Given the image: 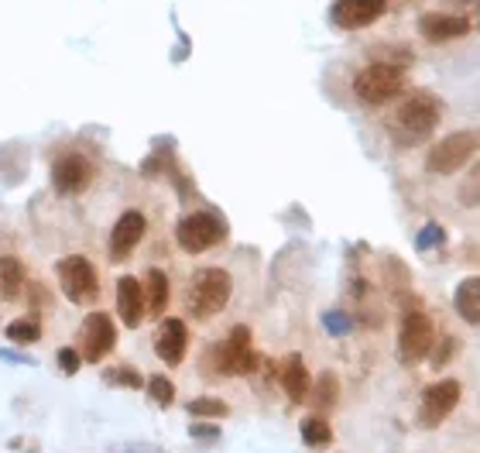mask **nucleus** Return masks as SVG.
Returning <instances> with one entry per match:
<instances>
[{"instance_id": "1", "label": "nucleus", "mask_w": 480, "mask_h": 453, "mask_svg": "<svg viewBox=\"0 0 480 453\" xmlns=\"http://www.w3.org/2000/svg\"><path fill=\"white\" fill-rule=\"evenodd\" d=\"M439 117H443V103L433 93H415L395 111L391 121V134L398 144H419L425 138H433V131L439 128Z\"/></svg>"}, {"instance_id": "2", "label": "nucleus", "mask_w": 480, "mask_h": 453, "mask_svg": "<svg viewBox=\"0 0 480 453\" xmlns=\"http://www.w3.org/2000/svg\"><path fill=\"white\" fill-rule=\"evenodd\" d=\"M234 296V279L224 269H199L189 282L185 292V306L193 320H210L216 312L226 310V302Z\"/></svg>"}, {"instance_id": "3", "label": "nucleus", "mask_w": 480, "mask_h": 453, "mask_svg": "<svg viewBox=\"0 0 480 453\" xmlns=\"http://www.w3.org/2000/svg\"><path fill=\"white\" fill-rule=\"evenodd\" d=\"M405 90V69L388 66V62H370L353 76V97L368 107H384Z\"/></svg>"}, {"instance_id": "4", "label": "nucleus", "mask_w": 480, "mask_h": 453, "mask_svg": "<svg viewBox=\"0 0 480 453\" xmlns=\"http://www.w3.org/2000/svg\"><path fill=\"white\" fill-rule=\"evenodd\" d=\"M480 152L477 131H453L443 142H436L425 155V169L433 175H453V172L466 169Z\"/></svg>"}, {"instance_id": "5", "label": "nucleus", "mask_w": 480, "mask_h": 453, "mask_svg": "<svg viewBox=\"0 0 480 453\" xmlns=\"http://www.w3.org/2000/svg\"><path fill=\"white\" fill-rule=\"evenodd\" d=\"M175 241L183 248L185 255H203L210 251L213 244L226 241V224L220 213H210V210H199V213H189L179 220L175 226Z\"/></svg>"}, {"instance_id": "6", "label": "nucleus", "mask_w": 480, "mask_h": 453, "mask_svg": "<svg viewBox=\"0 0 480 453\" xmlns=\"http://www.w3.org/2000/svg\"><path fill=\"white\" fill-rule=\"evenodd\" d=\"M210 357H213L216 374H251V371H257V364H261L255 354V347H251V330L244 323L234 326L230 337L213 347Z\"/></svg>"}, {"instance_id": "7", "label": "nucleus", "mask_w": 480, "mask_h": 453, "mask_svg": "<svg viewBox=\"0 0 480 453\" xmlns=\"http://www.w3.org/2000/svg\"><path fill=\"white\" fill-rule=\"evenodd\" d=\"M58 285H62V292L69 302L76 306H86V302H93L99 292V279H97V269H93V261L83 255H69L58 261Z\"/></svg>"}, {"instance_id": "8", "label": "nucleus", "mask_w": 480, "mask_h": 453, "mask_svg": "<svg viewBox=\"0 0 480 453\" xmlns=\"http://www.w3.org/2000/svg\"><path fill=\"white\" fill-rule=\"evenodd\" d=\"M433 343H436V326H433V320H429L423 310L405 312L402 333H398V357H402V364H419V361H425L429 351H433Z\"/></svg>"}, {"instance_id": "9", "label": "nucleus", "mask_w": 480, "mask_h": 453, "mask_svg": "<svg viewBox=\"0 0 480 453\" xmlns=\"http://www.w3.org/2000/svg\"><path fill=\"white\" fill-rule=\"evenodd\" d=\"M460 406V382L456 378H446V382H433L423 392V402H419V416L415 423L423 429H436L453 416V409Z\"/></svg>"}, {"instance_id": "10", "label": "nucleus", "mask_w": 480, "mask_h": 453, "mask_svg": "<svg viewBox=\"0 0 480 453\" xmlns=\"http://www.w3.org/2000/svg\"><path fill=\"white\" fill-rule=\"evenodd\" d=\"M89 183H93V165H89L86 155L66 152V155L56 158V165H52V185H56L58 196H79L83 189H89Z\"/></svg>"}, {"instance_id": "11", "label": "nucleus", "mask_w": 480, "mask_h": 453, "mask_svg": "<svg viewBox=\"0 0 480 453\" xmlns=\"http://www.w3.org/2000/svg\"><path fill=\"white\" fill-rule=\"evenodd\" d=\"M113 343H117V330H113V320L107 312H89L79 326V354L83 361H103V357L113 351Z\"/></svg>"}, {"instance_id": "12", "label": "nucleus", "mask_w": 480, "mask_h": 453, "mask_svg": "<svg viewBox=\"0 0 480 453\" xmlns=\"http://www.w3.org/2000/svg\"><path fill=\"white\" fill-rule=\"evenodd\" d=\"M384 11H388V0H333L329 17H333V25H337V28L357 31V28H368V25H374Z\"/></svg>"}, {"instance_id": "13", "label": "nucleus", "mask_w": 480, "mask_h": 453, "mask_svg": "<svg viewBox=\"0 0 480 453\" xmlns=\"http://www.w3.org/2000/svg\"><path fill=\"white\" fill-rule=\"evenodd\" d=\"M144 230H148L144 213H138V210L120 213L110 230V261H128L130 251L144 241Z\"/></svg>"}, {"instance_id": "14", "label": "nucleus", "mask_w": 480, "mask_h": 453, "mask_svg": "<svg viewBox=\"0 0 480 453\" xmlns=\"http://www.w3.org/2000/svg\"><path fill=\"white\" fill-rule=\"evenodd\" d=\"M419 31H423L425 42L443 45V42H456L470 35V21L464 15H446V11H433V15L419 17Z\"/></svg>"}, {"instance_id": "15", "label": "nucleus", "mask_w": 480, "mask_h": 453, "mask_svg": "<svg viewBox=\"0 0 480 453\" xmlns=\"http://www.w3.org/2000/svg\"><path fill=\"white\" fill-rule=\"evenodd\" d=\"M185 347H189V330H185L183 320H162V326H158V333H155V351L158 357L165 361V364H183V357H185Z\"/></svg>"}, {"instance_id": "16", "label": "nucleus", "mask_w": 480, "mask_h": 453, "mask_svg": "<svg viewBox=\"0 0 480 453\" xmlns=\"http://www.w3.org/2000/svg\"><path fill=\"white\" fill-rule=\"evenodd\" d=\"M117 312H120V320H124L128 330L141 326V320L148 316V312H144V289L134 275L117 279Z\"/></svg>"}, {"instance_id": "17", "label": "nucleus", "mask_w": 480, "mask_h": 453, "mask_svg": "<svg viewBox=\"0 0 480 453\" xmlns=\"http://www.w3.org/2000/svg\"><path fill=\"white\" fill-rule=\"evenodd\" d=\"M282 388H285V395L292 398L296 406L309 398L312 378H309V368H306L302 354H288V357H285V364H282Z\"/></svg>"}, {"instance_id": "18", "label": "nucleus", "mask_w": 480, "mask_h": 453, "mask_svg": "<svg viewBox=\"0 0 480 453\" xmlns=\"http://www.w3.org/2000/svg\"><path fill=\"white\" fill-rule=\"evenodd\" d=\"M453 306H456V316L470 326H480V279L470 275L464 282L456 285L453 292Z\"/></svg>"}, {"instance_id": "19", "label": "nucleus", "mask_w": 480, "mask_h": 453, "mask_svg": "<svg viewBox=\"0 0 480 453\" xmlns=\"http://www.w3.org/2000/svg\"><path fill=\"white\" fill-rule=\"evenodd\" d=\"M144 312H151V316H162L165 306H169V275L162 269H148L144 275Z\"/></svg>"}, {"instance_id": "20", "label": "nucleus", "mask_w": 480, "mask_h": 453, "mask_svg": "<svg viewBox=\"0 0 480 453\" xmlns=\"http://www.w3.org/2000/svg\"><path fill=\"white\" fill-rule=\"evenodd\" d=\"M25 265L17 261V258H0V299H17L21 296V289H25Z\"/></svg>"}, {"instance_id": "21", "label": "nucleus", "mask_w": 480, "mask_h": 453, "mask_svg": "<svg viewBox=\"0 0 480 453\" xmlns=\"http://www.w3.org/2000/svg\"><path fill=\"white\" fill-rule=\"evenodd\" d=\"M337 398H339L337 374H333V371H323V374L312 382L309 398H306V402H312V406H316L319 412H326V409H333V406H337Z\"/></svg>"}, {"instance_id": "22", "label": "nucleus", "mask_w": 480, "mask_h": 453, "mask_svg": "<svg viewBox=\"0 0 480 453\" xmlns=\"http://www.w3.org/2000/svg\"><path fill=\"white\" fill-rule=\"evenodd\" d=\"M298 429H302V443H306L309 450H326V447L333 443V426L326 423L323 416H306Z\"/></svg>"}, {"instance_id": "23", "label": "nucleus", "mask_w": 480, "mask_h": 453, "mask_svg": "<svg viewBox=\"0 0 480 453\" xmlns=\"http://www.w3.org/2000/svg\"><path fill=\"white\" fill-rule=\"evenodd\" d=\"M456 203H460L464 210H477L480 206V162H474V169L460 179V185H456Z\"/></svg>"}, {"instance_id": "24", "label": "nucleus", "mask_w": 480, "mask_h": 453, "mask_svg": "<svg viewBox=\"0 0 480 453\" xmlns=\"http://www.w3.org/2000/svg\"><path fill=\"white\" fill-rule=\"evenodd\" d=\"M185 412L193 416V419H224V416H230V406H226L224 398H210V395H203V398H193L189 406H185Z\"/></svg>"}, {"instance_id": "25", "label": "nucleus", "mask_w": 480, "mask_h": 453, "mask_svg": "<svg viewBox=\"0 0 480 453\" xmlns=\"http://www.w3.org/2000/svg\"><path fill=\"white\" fill-rule=\"evenodd\" d=\"M7 340H11V343H38V340H42V326H38L35 316L15 320V323L7 326Z\"/></svg>"}, {"instance_id": "26", "label": "nucleus", "mask_w": 480, "mask_h": 453, "mask_svg": "<svg viewBox=\"0 0 480 453\" xmlns=\"http://www.w3.org/2000/svg\"><path fill=\"white\" fill-rule=\"evenodd\" d=\"M144 388H148L151 402L162 406V409H169L172 402H175V385H172V378H165V374H151V378L144 382Z\"/></svg>"}, {"instance_id": "27", "label": "nucleus", "mask_w": 480, "mask_h": 453, "mask_svg": "<svg viewBox=\"0 0 480 453\" xmlns=\"http://www.w3.org/2000/svg\"><path fill=\"white\" fill-rule=\"evenodd\" d=\"M103 378L110 385H117V388H144V378L134 368H110Z\"/></svg>"}, {"instance_id": "28", "label": "nucleus", "mask_w": 480, "mask_h": 453, "mask_svg": "<svg viewBox=\"0 0 480 453\" xmlns=\"http://www.w3.org/2000/svg\"><path fill=\"white\" fill-rule=\"evenodd\" d=\"M323 326L329 330V333H333V337H347V333L353 330V320L343 310H329L323 316Z\"/></svg>"}, {"instance_id": "29", "label": "nucleus", "mask_w": 480, "mask_h": 453, "mask_svg": "<svg viewBox=\"0 0 480 453\" xmlns=\"http://www.w3.org/2000/svg\"><path fill=\"white\" fill-rule=\"evenodd\" d=\"M439 244H446V230L439 224H425L419 230V237H415V248L419 251H429V248H439Z\"/></svg>"}, {"instance_id": "30", "label": "nucleus", "mask_w": 480, "mask_h": 453, "mask_svg": "<svg viewBox=\"0 0 480 453\" xmlns=\"http://www.w3.org/2000/svg\"><path fill=\"white\" fill-rule=\"evenodd\" d=\"M433 347H436V343H433ZM456 347H460V343H456V340L453 337H446L443 340V343H439L436 351H429V354H433V368H446V364H450L453 361V354H456Z\"/></svg>"}, {"instance_id": "31", "label": "nucleus", "mask_w": 480, "mask_h": 453, "mask_svg": "<svg viewBox=\"0 0 480 453\" xmlns=\"http://www.w3.org/2000/svg\"><path fill=\"white\" fill-rule=\"evenodd\" d=\"M189 437H193V439H210V443H216V439H220V426L206 423V419H193V423H189Z\"/></svg>"}, {"instance_id": "32", "label": "nucleus", "mask_w": 480, "mask_h": 453, "mask_svg": "<svg viewBox=\"0 0 480 453\" xmlns=\"http://www.w3.org/2000/svg\"><path fill=\"white\" fill-rule=\"evenodd\" d=\"M79 364H83V354H79V351H72V347H62V351H58V368H62V374H76Z\"/></svg>"}, {"instance_id": "33", "label": "nucleus", "mask_w": 480, "mask_h": 453, "mask_svg": "<svg viewBox=\"0 0 480 453\" xmlns=\"http://www.w3.org/2000/svg\"><path fill=\"white\" fill-rule=\"evenodd\" d=\"M117 453H165V450H158V447H148V443H130L128 450H117Z\"/></svg>"}]
</instances>
